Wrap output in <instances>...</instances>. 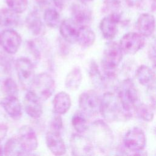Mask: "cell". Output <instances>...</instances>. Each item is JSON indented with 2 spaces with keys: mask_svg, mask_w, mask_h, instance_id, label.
<instances>
[{
  "mask_svg": "<svg viewBox=\"0 0 156 156\" xmlns=\"http://www.w3.org/2000/svg\"><path fill=\"white\" fill-rule=\"evenodd\" d=\"M88 138L93 146L102 152H105L110 146L113 137L108 126L102 121L98 120L91 123L87 129Z\"/></svg>",
  "mask_w": 156,
  "mask_h": 156,
  "instance_id": "obj_1",
  "label": "cell"
},
{
  "mask_svg": "<svg viewBox=\"0 0 156 156\" xmlns=\"http://www.w3.org/2000/svg\"><path fill=\"white\" fill-rule=\"evenodd\" d=\"M100 113L109 122L118 121L121 117L127 115L121 106L117 94L112 92H107L102 96Z\"/></svg>",
  "mask_w": 156,
  "mask_h": 156,
  "instance_id": "obj_2",
  "label": "cell"
},
{
  "mask_svg": "<svg viewBox=\"0 0 156 156\" xmlns=\"http://www.w3.org/2000/svg\"><path fill=\"white\" fill-rule=\"evenodd\" d=\"M117 96L124 111L127 115H130L140 103L137 90L133 82L129 79H125L120 83Z\"/></svg>",
  "mask_w": 156,
  "mask_h": 156,
  "instance_id": "obj_3",
  "label": "cell"
},
{
  "mask_svg": "<svg viewBox=\"0 0 156 156\" xmlns=\"http://www.w3.org/2000/svg\"><path fill=\"white\" fill-rule=\"evenodd\" d=\"M123 57V52L119 43L110 41L106 45L102 60V68L105 74L110 77L119 66Z\"/></svg>",
  "mask_w": 156,
  "mask_h": 156,
  "instance_id": "obj_4",
  "label": "cell"
},
{
  "mask_svg": "<svg viewBox=\"0 0 156 156\" xmlns=\"http://www.w3.org/2000/svg\"><path fill=\"white\" fill-rule=\"evenodd\" d=\"M55 88V83L52 77L48 73H41L35 76L29 90H32L41 101H45L52 95Z\"/></svg>",
  "mask_w": 156,
  "mask_h": 156,
  "instance_id": "obj_5",
  "label": "cell"
},
{
  "mask_svg": "<svg viewBox=\"0 0 156 156\" xmlns=\"http://www.w3.org/2000/svg\"><path fill=\"white\" fill-rule=\"evenodd\" d=\"M15 68L21 87L29 90L35 77L34 65L27 57H21L15 62Z\"/></svg>",
  "mask_w": 156,
  "mask_h": 156,
  "instance_id": "obj_6",
  "label": "cell"
},
{
  "mask_svg": "<svg viewBox=\"0 0 156 156\" xmlns=\"http://www.w3.org/2000/svg\"><path fill=\"white\" fill-rule=\"evenodd\" d=\"M101 102V98L92 90L83 92L79 98L80 110L88 117L96 116L100 113Z\"/></svg>",
  "mask_w": 156,
  "mask_h": 156,
  "instance_id": "obj_7",
  "label": "cell"
},
{
  "mask_svg": "<svg viewBox=\"0 0 156 156\" xmlns=\"http://www.w3.org/2000/svg\"><path fill=\"white\" fill-rule=\"evenodd\" d=\"M124 145L127 150L133 152H141L146 143V138L143 130L138 127H133L130 129L125 134Z\"/></svg>",
  "mask_w": 156,
  "mask_h": 156,
  "instance_id": "obj_8",
  "label": "cell"
},
{
  "mask_svg": "<svg viewBox=\"0 0 156 156\" xmlns=\"http://www.w3.org/2000/svg\"><path fill=\"white\" fill-rule=\"evenodd\" d=\"M144 38L138 32L126 34L119 41L120 47L123 53L135 54L144 46Z\"/></svg>",
  "mask_w": 156,
  "mask_h": 156,
  "instance_id": "obj_9",
  "label": "cell"
},
{
  "mask_svg": "<svg viewBox=\"0 0 156 156\" xmlns=\"http://www.w3.org/2000/svg\"><path fill=\"white\" fill-rule=\"evenodd\" d=\"M70 147L74 155H90L93 154V144L88 136L81 133H74L71 135Z\"/></svg>",
  "mask_w": 156,
  "mask_h": 156,
  "instance_id": "obj_10",
  "label": "cell"
},
{
  "mask_svg": "<svg viewBox=\"0 0 156 156\" xmlns=\"http://www.w3.org/2000/svg\"><path fill=\"white\" fill-rule=\"evenodd\" d=\"M21 37L13 29H5L0 34V45L8 54H14L21 44Z\"/></svg>",
  "mask_w": 156,
  "mask_h": 156,
  "instance_id": "obj_11",
  "label": "cell"
},
{
  "mask_svg": "<svg viewBox=\"0 0 156 156\" xmlns=\"http://www.w3.org/2000/svg\"><path fill=\"white\" fill-rule=\"evenodd\" d=\"M72 20L80 27L88 26L92 20V11L85 2L79 1L71 7Z\"/></svg>",
  "mask_w": 156,
  "mask_h": 156,
  "instance_id": "obj_12",
  "label": "cell"
},
{
  "mask_svg": "<svg viewBox=\"0 0 156 156\" xmlns=\"http://www.w3.org/2000/svg\"><path fill=\"white\" fill-rule=\"evenodd\" d=\"M121 17V14L110 13L102 19L99 28L105 39L112 41L115 37L118 32V25Z\"/></svg>",
  "mask_w": 156,
  "mask_h": 156,
  "instance_id": "obj_13",
  "label": "cell"
},
{
  "mask_svg": "<svg viewBox=\"0 0 156 156\" xmlns=\"http://www.w3.org/2000/svg\"><path fill=\"white\" fill-rule=\"evenodd\" d=\"M17 136L27 154L37 149L38 146L37 138L35 132L32 127L27 125L21 126L18 130Z\"/></svg>",
  "mask_w": 156,
  "mask_h": 156,
  "instance_id": "obj_14",
  "label": "cell"
},
{
  "mask_svg": "<svg viewBox=\"0 0 156 156\" xmlns=\"http://www.w3.org/2000/svg\"><path fill=\"white\" fill-rule=\"evenodd\" d=\"M41 100L30 90H28L24 98V107L26 113L34 119L39 118L43 113Z\"/></svg>",
  "mask_w": 156,
  "mask_h": 156,
  "instance_id": "obj_15",
  "label": "cell"
},
{
  "mask_svg": "<svg viewBox=\"0 0 156 156\" xmlns=\"http://www.w3.org/2000/svg\"><path fill=\"white\" fill-rule=\"evenodd\" d=\"M136 28L143 37H151L155 29V20L154 15L150 13H141L136 20Z\"/></svg>",
  "mask_w": 156,
  "mask_h": 156,
  "instance_id": "obj_16",
  "label": "cell"
},
{
  "mask_svg": "<svg viewBox=\"0 0 156 156\" xmlns=\"http://www.w3.org/2000/svg\"><path fill=\"white\" fill-rule=\"evenodd\" d=\"M46 143L49 151L55 155H62L66 152V145L60 133L49 130L46 136Z\"/></svg>",
  "mask_w": 156,
  "mask_h": 156,
  "instance_id": "obj_17",
  "label": "cell"
},
{
  "mask_svg": "<svg viewBox=\"0 0 156 156\" xmlns=\"http://www.w3.org/2000/svg\"><path fill=\"white\" fill-rule=\"evenodd\" d=\"M8 115L15 120L20 119L22 115V108L19 99L15 96H6L0 102Z\"/></svg>",
  "mask_w": 156,
  "mask_h": 156,
  "instance_id": "obj_18",
  "label": "cell"
},
{
  "mask_svg": "<svg viewBox=\"0 0 156 156\" xmlns=\"http://www.w3.org/2000/svg\"><path fill=\"white\" fill-rule=\"evenodd\" d=\"M26 24L28 30L35 36H41L45 33V26L37 10L30 12L26 18Z\"/></svg>",
  "mask_w": 156,
  "mask_h": 156,
  "instance_id": "obj_19",
  "label": "cell"
},
{
  "mask_svg": "<svg viewBox=\"0 0 156 156\" xmlns=\"http://www.w3.org/2000/svg\"><path fill=\"white\" fill-rule=\"evenodd\" d=\"M135 77L138 82L143 86L152 89L156 84V74L149 66L143 65L136 71Z\"/></svg>",
  "mask_w": 156,
  "mask_h": 156,
  "instance_id": "obj_20",
  "label": "cell"
},
{
  "mask_svg": "<svg viewBox=\"0 0 156 156\" xmlns=\"http://www.w3.org/2000/svg\"><path fill=\"white\" fill-rule=\"evenodd\" d=\"M80 26L72 18L66 19L60 23L59 26L60 33L62 38L68 43L77 42V38Z\"/></svg>",
  "mask_w": 156,
  "mask_h": 156,
  "instance_id": "obj_21",
  "label": "cell"
},
{
  "mask_svg": "<svg viewBox=\"0 0 156 156\" xmlns=\"http://www.w3.org/2000/svg\"><path fill=\"white\" fill-rule=\"evenodd\" d=\"M52 105L54 113L60 115L65 114L71 105L69 95L65 91L58 93L53 99Z\"/></svg>",
  "mask_w": 156,
  "mask_h": 156,
  "instance_id": "obj_22",
  "label": "cell"
},
{
  "mask_svg": "<svg viewBox=\"0 0 156 156\" xmlns=\"http://www.w3.org/2000/svg\"><path fill=\"white\" fill-rule=\"evenodd\" d=\"M19 13L9 8L0 10V26L5 29H13L20 23Z\"/></svg>",
  "mask_w": 156,
  "mask_h": 156,
  "instance_id": "obj_23",
  "label": "cell"
},
{
  "mask_svg": "<svg viewBox=\"0 0 156 156\" xmlns=\"http://www.w3.org/2000/svg\"><path fill=\"white\" fill-rule=\"evenodd\" d=\"M96 40L94 31L88 26H83L79 27L77 42L83 48H88L92 46Z\"/></svg>",
  "mask_w": 156,
  "mask_h": 156,
  "instance_id": "obj_24",
  "label": "cell"
},
{
  "mask_svg": "<svg viewBox=\"0 0 156 156\" xmlns=\"http://www.w3.org/2000/svg\"><path fill=\"white\" fill-rule=\"evenodd\" d=\"M4 155H27L23 149L18 136L10 138L4 146Z\"/></svg>",
  "mask_w": 156,
  "mask_h": 156,
  "instance_id": "obj_25",
  "label": "cell"
},
{
  "mask_svg": "<svg viewBox=\"0 0 156 156\" xmlns=\"http://www.w3.org/2000/svg\"><path fill=\"white\" fill-rule=\"evenodd\" d=\"M82 80V74L79 67H75L67 74L65 79V86L69 90L78 89Z\"/></svg>",
  "mask_w": 156,
  "mask_h": 156,
  "instance_id": "obj_26",
  "label": "cell"
},
{
  "mask_svg": "<svg viewBox=\"0 0 156 156\" xmlns=\"http://www.w3.org/2000/svg\"><path fill=\"white\" fill-rule=\"evenodd\" d=\"M72 126L79 133H83L88 128V116L80 110L74 113L71 119Z\"/></svg>",
  "mask_w": 156,
  "mask_h": 156,
  "instance_id": "obj_27",
  "label": "cell"
},
{
  "mask_svg": "<svg viewBox=\"0 0 156 156\" xmlns=\"http://www.w3.org/2000/svg\"><path fill=\"white\" fill-rule=\"evenodd\" d=\"M88 74L93 85L98 88H102L104 86V78L99 67L94 60H91L89 66Z\"/></svg>",
  "mask_w": 156,
  "mask_h": 156,
  "instance_id": "obj_28",
  "label": "cell"
},
{
  "mask_svg": "<svg viewBox=\"0 0 156 156\" xmlns=\"http://www.w3.org/2000/svg\"><path fill=\"white\" fill-rule=\"evenodd\" d=\"M45 24L49 27L56 28L60 24V16L58 11L54 8H46L43 14Z\"/></svg>",
  "mask_w": 156,
  "mask_h": 156,
  "instance_id": "obj_29",
  "label": "cell"
},
{
  "mask_svg": "<svg viewBox=\"0 0 156 156\" xmlns=\"http://www.w3.org/2000/svg\"><path fill=\"white\" fill-rule=\"evenodd\" d=\"M154 108L151 106L147 105L143 103H139L134 112L136 113V116L141 119L146 121L150 122L154 118Z\"/></svg>",
  "mask_w": 156,
  "mask_h": 156,
  "instance_id": "obj_30",
  "label": "cell"
},
{
  "mask_svg": "<svg viewBox=\"0 0 156 156\" xmlns=\"http://www.w3.org/2000/svg\"><path fill=\"white\" fill-rule=\"evenodd\" d=\"M2 88L6 96H15L18 94V88L15 81L10 78H6L2 82Z\"/></svg>",
  "mask_w": 156,
  "mask_h": 156,
  "instance_id": "obj_31",
  "label": "cell"
},
{
  "mask_svg": "<svg viewBox=\"0 0 156 156\" xmlns=\"http://www.w3.org/2000/svg\"><path fill=\"white\" fill-rule=\"evenodd\" d=\"M8 8L18 13L26 11L28 7V0H5Z\"/></svg>",
  "mask_w": 156,
  "mask_h": 156,
  "instance_id": "obj_32",
  "label": "cell"
},
{
  "mask_svg": "<svg viewBox=\"0 0 156 156\" xmlns=\"http://www.w3.org/2000/svg\"><path fill=\"white\" fill-rule=\"evenodd\" d=\"M104 10L110 13L121 14V4L120 0H104Z\"/></svg>",
  "mask_w": 156,
  "mask_h": 156,
  "instance_id": "obj_33",
  "label": "cell"
},
{
  "mask_svg": "<svg viewBox=\"0 0 156 156\" xmlns=\"http://www.w3.org/2000/svg\"><path fill=\"white\" fill-rule=\"evenodd\" d=\"M10 54L7 52H1L0 54V66L3 70L6 72H9L12 69L13 65H15L13 58L10 56Z\"/></svg>",
  "mask_w": 156,
  "mask_h": 156,
  "instance_id": "obj_34",
  "label": "cell"
},
{
  "mask_svg": "<svg viewBox=\"0 0 156 156\" xmlns=\"http://www.w3.org/2000/svg\"><path fill=\"white\" fill-rule=\"evenodd\" d=\"M49 127L51 131L60 133L63 127V121L60 115L55 113L50 122Z\"/></svg>",
  "mask_w": 156,
  "mask_h": 156,
  "instance_id": "obj_35",
  "label": "cell"
},
{
  "mask_svg": "<svg viewBox=\"0 0 156 156\" xmlns=\"http://www.w3.org/2000/svg\"><path fill=\"white\" fill-rule=\"evenodd\" d=\"M27 46L35 59L39 60L41 58V51L39 49V47H38V46L36 45V43L32 40L28 41Z\"/></svg>",
  "mask_w": 156,
  "mask_h": 156,
  "instance_id": "obj_36",
  "label": "cell"
},
{
  "mask_svg": "<svg viewBox=\"0 0 156 156\" xmlns=\"http://www.w3.org/2000/svg\"><path fill=\"white\" fill-rule=\"evenodd\" d=\"M141 9H147L151 12H156V0H143Z\"/></svg>",
  "mask_w": 156,
  "mask_h": 156,
  "instance_id": "obj_37",
  "label": "cell"
},
{
  "mask_svg": "<svg viewBox=\"0 0 156 156\" xmlns=\"http://www.w3.org/2000/svg\"><path fill=\"white\" fill-rule=\"evenodd\" d=\"M126 4L130 7L140 8L143 0H124Z\"/></svg>",
  "mask_w": 156,
  "mask_h": 156,
  "instance_id": "obj_38",
  "label": "cell"
},
{
  "mask_svg": "<svg viewBox=\"0 0 156 156\" xmlns=\"http://www.w3.org/2000/svg\"><path fill=\"white\" fill-rule=\"evenodd\" d=\"M8 126L4 122H0V141H2L7 135Z\"/></svg>",
  "mask_w": 156,
  "mask_h": 156,
  "instance_id": "obj_39",
  "label": "cell"
},
{
  "mask_svg": "<svg viewBox=\"0 0 156 156\" xmlns=\"http://www.w3.org/2000/svg\"><path fill=\"white\" fill-rule=\"evenodd\" d=\"M149 54L151 55V58H152V60L154 62V63L156 64V36L152 43Z\"/></svg>",
  "mask_w": 156,
  "mask_h": 156,
  "instance_id": "obj_40",
  "label": "cell"
},
{
  "mask_svg": "<svg viewBox=\"0 0 156 156\" xmlns=\"http://www.w3.org/2000/svg\"><path fill=\"white\" fill-rule=\"evenodd\" d=\"M55 5L60 10L65 7L69 2L70 0H52Z\"/></svg>",
  "mask_w": 156,
  "mask_h": 156,
  "instance_id": "obj_41",
  "label": "cell"
},
{
  "mask_svg": "<svg viewBox=\"0 0 156 156\" xmlns=\"http://www.w3.org/2000/svg\"><path fill=\"white\" fill-rule=\"evenodd\" d=\"M63 40H59V46H60V50L61 51V52L63 53V54H68V46L66 44L67 42L66 40H65L63 38Z\"/></svg>",
  "mask_w": 156,
  "mask_h": 156,
  "instance_id": "obj_42",
  "label": "cell"
},
{
  "mask_svg": "<svg viewBox=\"0 0 156 156\" xmlns=\"http://www.w3.org/2000/svg\"><path fill=\"white\" fill-rule=\"evenodd\" d=\"M36 3L40 7H47L49 5L51 0H35Z\"/></svg>",
  "mask_w": 156,
  "mask_h": 156,
  "instance_id": "obj_43",
  "label": "cell"
},
{
  "mask_svg": "<svg viewBox=\"0 0 156 156\" xmlns=\"http://www.w3.org/2000/svg\"><path fill=\"white\" fill-rule=\"evenodd\" d=\"M4 155V147L1 144V141H0V155Z\"/></svg>",
  "mask_w": 156,
  "mask_h": 156,
  "instance_id": "obj_44",
  "label": "cell"
},
{
  "mask_svg": "<svg viewBox=\"0 0 156 156\" xmlns=\"http://www.w3.org/2000/svg\"><path fill=\"white\" fill-rule=\"evenodd\" d=\"M79 1H81L82 2H90V1H91L92 0H79Z\"/></svg>",
  "mask_w": 156,
  "mask_h": 156,
  "instance_id": "obj_45",
  "label": "cell"
},
{
  "mask_svg": "<svg viewBox=\"0 0 156 156\" xmlns=\"http://www.w3.org/2000/svg\"><path fill=\"white\" fill-rule=\"evenodd\" d=\"M155 133H156V129H155Z\"/></svg>",
  "mask_w": 156,
  "mask_h": 156,
  "instance_id": "obj_46",
  "label": "cell"
},
{
  "mask_svg": "<svg viewBox=\"0 0 156 156\" xmlns=\"http://www.w3.org/2000/svg\"><path fill=\"white\" fill-rule=\"evenodd\" d=\"M0 34H1V33H0Z\"/></svg>",
  "mask_w": 156,
  "mask_h": 156,
  "instance_id": "obj_47",
  "label": "cell"
},
{
  "mask_svg": "<svg viewBox=\"0 0 156 156\" xmlns=\"http://www.w3.org/2000/svg\"></svg>",
  "mask_w": 156,
  "mask_h": 156,
  "instance_id": "obj_48",
  "label": "cell"
}]
</instances>
